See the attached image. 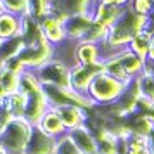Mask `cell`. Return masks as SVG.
Wrapping results in <instances>:
<instances>
[{
    "label": "cell",
    "instance_id": "ba28073f",
    "mask_svg": "<svg viewBox=\"0 0 154 154\" xmlns=\"http://www.w3.org/2000/svg\"><path fill=\"white\" fill-rule=\"evenodd\" d=\"M68 135H69V139L73 140V144L76 146V149L82 154H97L95 137L87 128V125H80L76 128H73V130L68 132Z\"/></svg>",
    "mask_w": 154,
    "mask_h": 154
},
{
    "label": "cell",
    "instance_id": "5bb4252c",
    "mask_svg": "<svg viewBox=\"0 0 154 154\" xmlns=\"http://www.w3.org/2000/svg\"><path fill=\"white\" fill-rule=\"evenodd\" d=\"M151 31L149 29H142L139 33H135L133 38L130 40L128 47L137 54L139 57H142L144 61H147V54H149V43H151Z\"/></svg>",
    "mask_w": 154,
    "mask_h": 154
},
{
    "label": "cell",
    "instance_id": "5b68a950",
    "mask_svg": "<svg viewBox=\"0 0 154 154\" xmlns=\"http://www.w3.org/2000/svg\"><path fill=\"white\" fill-rule=\"evenodd\" d=\"M56 137L45 133L40 126L33 125L31 135L24 147V154H56Z\"/></svg>",
    "mask_w": 154,
    "mask_h": 154
},
{
    "label": "cell",
    "instance_id": "ac0fdd59",
    "mask_svg": "<svg viewBox=\"0 0 154 154\" xmlns=\"http://www.w3.org/2000/svg\"><path fill=\"white\" fill-rule=\"evenodd\" d=\"M130 4V0H112V5H118V7H125Z\"/></svg>",
    "mask_w": 154,
    "mask_h": 154
},
{
    "label": "cell",
    "instance_id": "8fae6325",
    "mask_svg": "<svg viewBox=\"0 0 154 154\" xmlns=\"http://www.w3.org/2000/svg\"><path fill=\"white\" fill-rule=\"evenodd\" d=\"M36 126H40L43 132L52 135V137H61L64 133H68V130L64 128L63 121L59 118V112H57L56 107H49L47 111L43 112V116L36 123Z\"/></svg>",
    "mask_w": 154,
    "mask_h": 154
},
{
    "label": "cell",
    "instance_id": "2e32d148",
    "mask_svg": "<svg viewBox=\"0 0 154 154\" xmlns=\"http://www.w3.org/2000/svg\"><path fill=\"white\" fill-rule=\"evenodd\" d=\"M4 9L16 16H26V7H28V0H0Z\"/></svg>",
    "mask_w": 154,
    "mask_h": 154
},
{
    "label": "cell",
    "instance_id": "7c38bea8",
    "mask_svg": "<svg viewBox=\"0 0 154 154\" xmlns=\"http://www.w3.org/2000/svg\"><path fill=\"white\" fill-rule=\"evenodd\" d=\"M21 36V16L11 14L7 11L0 12V38Z\"/></svg>",
    "mask_w": 154,
    "mask_h": 154
},
{
    "label": "cell",
    "instance_id": "7a4b0ae2",
    "mask_svg": "<svg viewBox=\"0 0 154 154\" xmlns=\"http://www.w3.org/2000/svg\"><path fill=\"white\" fill-rule=\"evenodd\" d=\"M33 125L24 116L12 118L0 133V152L2 154H24V147L31 135Z\"/></svg>",
    "mask_w": 154,
    "mask_h": 154
},
{
    "label": "cell",
    "instance_id": "d6986e66",
    "mask_svg": "<svg viewBox=\"0 0 154 154\" xmlns=\"http://www.w3.org/2000/svg\"><path fill=\"white\" fill-rule=\"evenodd\" d=\"M147 61L154 63V47H149V54H147Z\"/></svg>",
    "mask_w": 154,
    "mask_h": 154
},
{
    "label": "cell",
    "instance_id": "ffe728a7",
    "mask_svg": "<svg viewBox=\"0 0 154 154\" xmlns=\"http://www.w3.org/2000/svg\"><path fill=\"white\" fill-rule=\"evenodd\" d=\"M0 43H2V38H0Z\"/></svg>",
    "mask_w": 154,
    "mask_h": 154
},
{
    "label": "cell",
    "instance_id": "277c9868",
    "mask_svg": "<svg viewBox=\"0 0 154 154\" xmlns=\"http://www.w3.org/2000/svg\"><path fill=\"white\" fill-rule=\"evenodd\" d=\"M104 71V61H97L94 64H75L69 69V87L73 90L85 94L88 90V85L95 75Z\"/></svg>",
    "mask_w": 154,
    "mask_h": 154
},
{
    "label": "cell",
    "instance_id": "e0dca14e",
    "mask_svg": "<svg viewBox=\"0 0 154 154\" xmlns=\"http://www.w3.org/2000/svg\"><path fill=\"white\" fill-rule=\"evenodd\" d=\"M152 4L154 0H132V11L135 14H144V16H149L151 9H152Z\"/></svg>",
    "mask_w": 154,
    "mask_h": 154
},
{
    "label": "cell",
    "instance_id": "44dd1931",
    "mask_svg": "<svg viewBox=\"0 0 154 154\" xmlns=\"http://www.w3.org/2000/svg\"><path fill=\"white\" fill-rule=\"evenodd\" d=\"M0 154H2V152H0Z\"/></svg>",
    "mask_w": 154,
    "mask_h": 154
},
{
    "label": "cell",
    "instance_id": "52a82bcc",
    "mask_svg": "<svg viewBox=\"0 0 154 154\" xmlns=\"http://www.w3.org/2000/svg\"><path fill=\"white\" fill-rule=\"evenodd\" d=\"M49 100L43 94L42 87L35 88V90H29L26 94V111H24V118L28 119L31 125H36L40 118L43 116V112L49 109Z\"/></svg>",
    "mask_w": 154,
    "mask_h": 154
},
{
    "label": "cell",
    "instance_id": "9c48e42d",
    "mask_svg": "<svg viewBox=\"0 0 154 154\" xmlns=\"http://www.w3.org/2000/svg\"><path fill=\"white\" fill-rule=\"evenodd\" d=\"M57 112H59V118L63 121L64 128L69 132L73 128H76L80 125H85V119H87V114L82 107H78L75 104H68V106H61V107H56Z\"/></svg>",
    "mask_w": 154,
    "mask_h": 154
},
{
    "label": "cell",
    "instance_id": "3957f363",
    "mask_svg": "<svg viewBox=\"0 0 154 154\" xmlns=\"http://www.w3.org/2000/svg\"><path fill=\"white\" fill-rule=\"evenodd\" d=\"M36 76L40 85H52L68 88L69 87V68L57 59H50L40 68H36Z\"/></svg>",
    "mask_w": 154,
    "mask_h": 154
},
{
    "label": "cell",
    "instance_id": "9a60e30c",
    "mask_svg": "<svg viewBox=\"0 0 154 154\" xmlns=\"http://www.w3.org/2000/svg\"><path fill=\"white\" fill-rule=\"evenodd\" d=\"M50 2H52V0H28L26 16L35 17L36 21L47 17L49 12H50Z\"/></svg>",
    "mask_w": 154,
    "mask_h": 154
},
{
    "label": "cell",
    "instance_id": "30bf717a",
    "mask_svg": "<svg viewBox=\"0 0 154 154\" xmlns=\"http://www.w3.org/2000/svg\"><path fill=\"white\" fill-rule=\"evenodd\" d=\"M40 29L45 35V38L49 40L50 45H59L66 38L63 21L57 19V17H52V16H47V17L40 19Z\"/></svg>",
    "mask_w": 154,
    "mask_h": 154
},
{
    "label": "cell",
    "instance_id": "4fadbf2b",
    "mask_svg": "<svg viewBox=\"0 0 154 154\" xmlns=\"http://www.w3.org/2000/svg\"><path fill=\"white\" fill-rule=\"evenodd\" d=\"M76 61L80 64H94L100 61L99 59V45L95 42L82 40L76 47Z\"/></svg>",
    "mask_w": 154,
    "mask_h": 154
},
{
    "label": "cell",
    "instance_id": "8992f818",
    "mask_svg": "<svg viewBox=\"0 0 154 154\" xmlns=\"http://www.w3.org/2000/svg\"><path fill=\"white\" fill-rule=\"evenodd\" d=\"M92 24H94V17L85 12L71 14L63 21L66 38H71V40H83L88 29L92 28Z\"/></svg>",
    "mask_w": 154,
    "mask_h": 154
},
{
    "label": "cell",
    "instance_id": "6da1fadb",
    "mask_svg": "<svg viewBox=\"0 0 154 154\" xmlns=\"http://www.w3.org/2000/svg\"><path fill=\"white\" fill-rule=\"evenodd\" d=\"M126 87H128V83L102 71V73L95 75L94 80L90 82L87 95L94 100V104H111L123 97Z\"/></svg>",
    "mask_w": 154,
    "mask_h": 154
}]
</instances>
